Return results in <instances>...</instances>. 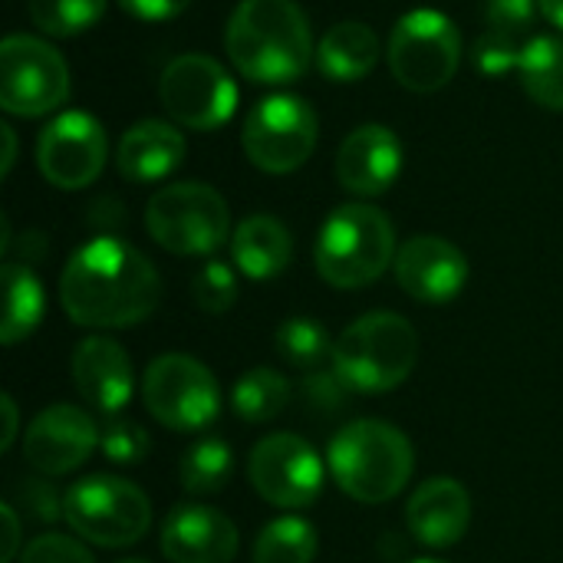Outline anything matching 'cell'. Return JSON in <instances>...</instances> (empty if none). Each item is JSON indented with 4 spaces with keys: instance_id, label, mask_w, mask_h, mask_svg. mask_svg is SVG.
Listing matches in <instances>:
<instances>
[{
    "instance_id": "cb8c5ba5",
    "label": "cell",
    "mask_w": 563,
    "mask_h": 563,
    "mask_svg": "<svg viewBox=\"0 0 563 563\" xmlns=\"http://www.w3.org/2000/svg\"><path fill=\"white\" fill-rule=\"evenodd\" d=\"M379 63V40L360 20L333 23L317 46V66L333 82H356Z\"/></svg>"
},
{
    "instance_id": "9c48e42d",
    "label": "cell",
    "mask_w": 563,
    "mask_h": 563,
    "mask_svg": "<svg viewBox=\"0 0 563 563\" xmlns=\"http://www.w3.org/2000/svg\"><path fill=\"white\" fill-rule=\"evenodd\" d=\"M142 399L148 416L172 432H201L221 416L214 373L185 353H165L148 363Z\"/></svg>"
},
{
    "instance_id": "8fae6325",
    "label": "cell",
    "mask_w": 563,
    "mask_h": 563,
    "mask_svg": "<svg viewBox=\"0 0 563 563\" xmlns=\"http://www.w3.org/2000/svg\"><path fill=\"white\" fill-rule=\"evenodd\" d=\"M69 96L66 59L36 36L13 33L0 43V106L10 115L36 119Z\"/></svg>"
},
{
    "instance_id": "d590c367",
    "label": "cell",
    "mask_w": 563,
    "mask_h": 563,
    "mask_svg": "<svg viewBox=\"0 0 563 563\" xmlns=\"http://www.w3.org/2000/svg\"><path fill=\"white\" fill-rule=\"evenodd\" d=\"M191 0H119V7L125 13H132L135 20L145 23H162V20H175L181 10H188Z\"/></svg>"
},
{
    "instance_id": "ab89813d",
    "label": "cell",
    "mask_w": 563,
    "mask_h": 563,
    "mask_svg": "<svg viewBox=\"0 0 563 563\" xmlns=\"http://www.w3.org/2000/svg\"><path fill=\"white\" fill-rule=\"evenodd\" d=\"M541 3V13L563 30V0H538Z\"/></svg>"
},
{
    "instance_id": "52a82bcc",
    "label": "cell",
    "mask_w": 563,
    "mask_h": 563,
    "mask_svg": "<svg viewBox=\"0 0 563 563\" xmlns=\"http://www.w3.org/2000/svg\"><path fill=\"white\" fill-rule=\"evenodd\" d=\"M63 498L66 525L96 548L119 551L139 544L152 528V505L145 492L119 475H89Z\"/></svg>"
},
{
    "instance_id": "30bf717a",
    "label": "cell",
    "mask_w": 563,
    "mask_h": 563,
    "mask_svg": "<svg viewBox=\"0 0 563 563\" xmlns=\"http://www.w3.org/2000/svg\"><path fill=\"white\" fill-rule=\"evenodd\" d=\"M320 122L307 99L277 92L261 99L241 129L244 155L254 168L267 175H287L297 172L317 148Z\"/></svg>"
},
{
    "instance_id": "603a6c76",
    "label": "cell",
    "mask_w": 563,
    "mask_h": 563,
    "mask_svg": "<svg viewBox=\"0 0 563 563\" xmlns=\"http://www.w3.org/2000/svg\"><path fill=\"white\" fill-rule=\"evenodd\" d=\"M231 257L251 280H274L294 257V238L274 214H251L231 234Z\"/></svg>"
},
{
    "instance_id": "7402d4cb",
    "label": "cell",
    "mask_w": 563,
    "mask_h": 563,
    "mask_svg": "<svg viewBox=\"0 0 563 563\" xmlns=\"http://www.w3.org/2000/svg\"><path fill=\"white\" fill-rule=\"evenodd\" d=\"M534 26V0H488L485 30L475 43V66L485 76H505L518 69L528 33Z\"/></svg>"
},
{
    "instance_id": "7c38bea8",
    "label": "cell",
    "mask_w": 563,
    "mask_h": 563,
    "mask_svg": "<svg viewBox=\"0 0 563 563\" xmlns=\"http://www.w3.org/2000/svg\"><path fill=\"white\" fill-rule=\"evenodd\" d=\"M158 99L175 125L211 132L234 115L238 86L218 59L205 53H185L162 69Z\"/></svg>"
},
{
    "instance_id": "44dd1931",
    "label": "cell",
    "mask_w": 563,
    "mask_h": 563,
    "mask_svg": "<svg viewBox=\"0 0 563 563\" xmlns=\"http://www.w3.org/2000/svg\"><path fill=\"white\" fill-rule=\"evenodd\" d=\"M185 152H188L185 135L172 122L142 119L122 135L119 152H115V165H119L125 181L152 185V181L168 178L185 162Z\"/></svg>"
},
{
    "instance_id": "9a60e30c",
    "label": "cell",
    "mask_w": 563,
    "mask_h": 563,
    "mask_svg": "<svg viewBox=\"0 0 563 563\" xmlns=\"http://www.w3.org/2000/svg\"><path fill=\"white\" fill-rule=\"evenodd\" d=\"M99 429L89 412L69 402L46 406L23 432V459L43 478L76 472L99 449Z\"/></svg>"
},
{
    "instance_id": "f546056e",
    "label": "cell",
    "mask_w": 563,
    "mask_h": 563,
    "mask_svg": "<svg viewBox=\"0 0 563 563\" xmlns=\"http://www.w3.org/2000/svg\"><path fill=\"white\" fill-rule=\"evenodd\" d=\"M30 20L46 36H76L96 26L106 13V0H30Z\"/></svg>"
},
{
    "instance_id": "4316f807",
    "label": "cell",
    "mask_w": 563,
    "mask_h": 563,
    "mask_svg": "<svg viewBox=\"0 0 563 563\" xmlns=\"http://www.w3.org/2000/svg\"><path fill=\"white\" fill-rule=\"evenodd\" d=\"M290 406V379L277 369H247L231 389V409L244 422H271Z\"/></svg>"
},
{
    "instance_id": "5bb4252c",
    "label": "cell",
    "mask_w": 563,
    "mask_h": 563,
    "mask_svg": "<svg viewBox=\"0 0 563 563\" xmlns=\"http://www.w3.org/2000/svg\"><path fill=\"white\" fill-rule=\"evenodd\" d=\"M109 139L96 115L63 112L56 115L36 142V165L43 178L63 191H79L99 178L106 168Z\"/></svg>"
},
{
    "instance_id": "1f68e13d",
    "label": "cell",
    "mask_w": 563,
    "mask_h": 563,
    "mask_svg": "<svg viewBox=\"0 0 563 563\" xmlns=\"http://www.w3.org/2000/svg\"><path fill=\"white\" fill-rule=\"evenodd\" d=\"M238 277L224 261H208L191 280V297L205 313H228L238 303Z\"/></svg>"
},
{
    "instance_id": "7a4b0ae2",
    "label": "cell",
    "mask_w": 563,
    "mask_h": 563,
    "mask_svg": "<svg viewBox=\"0 0 563 563\" xmlns=\"http://www.w3.org/2000/svg\"><path fill=\"white\" fill-rule=\"evenodd\" d=\"M224 46L251 82H294L313 63V33L297 0H241L228 20Z\"/></svg>"
},
{
    "instance_id": "8992f818",
    "label": "cell",
    "mask_w": 563,
    "mask_h": 563,
    "mask_svg": "<svg viewBox=\"0 0 563 563\" xmlns=\"http://www.w3.org/2000/svg\"><path fill=\"white\" fill-rule=\"evenodd\" d=\"M145 228L158 247L178 257H208L231 234L228 201L201 181H172L148 198Z\"/></svg>"
},
{
    "instance_id": "f35d334b",
    "label": "cell",
    "mask_w": 563,
    "mask_h": 563,
    "mask_svg": "<svg viewBox=\"0 0 563 563\" xmlns=\"http://www.w3.org/2000/svg\"><path fill=\"white\" fill-rule=\"evenodd\" d=\"M0 135H3V165H0V172L10 175L13 158H16V135H13V125H0Z\"/></svg>"
},
{
    "instance_id": "8d00e7d4",
    "label": "cell",
    "mask_w": 563,
    "mask_h": 563,
    "mask_svg": "<svg viewBox=\"0 0 563 563\" xmlns=\"http://www.w3.org/2000/svg\"><path fill=\"white\" fill-rule=\"evenodd\" d=\"M0 518H3V525H7V538H3V554H0V561L10 563L16 558V548H20V521H16V508L13 505H3L0 508Z\"/></svg>"
},
{
    "instance_id": "484cf974",
    "label": "cell",
    "mask_w": 563,
    "mask_h": 563,
    "mask_svg": "<svg viewBox=\"0 0 563 563\" xmlns=\"http://www.w3.org/2000/svg\"><path fill=\"white\" fill-rule=\"evenodd\" d=\"M518 76L525 92L538 106L563 112V36H531V43L521 53Z\"/></svg>"
},
{
    "instance_id": "5b68a950",
    "label": "cell",
    "mask_w": 563,
    "mask_h": 563,
    "mask_svg": "<svg viewBox=\"0 0 563 563\" xmlns=\"http://www.w3.org/2000/svg\"><path fill=\"white\" fill-rule=\"evenodd\" d=\"M396 228L386 211L350 201L340 205L320 228L313 261L317 274L336 290H360L376 284L396 264Z\"/></svg>"
},
{
    "instance_id": "ba28073f",
    "label": "cell",
    "mask_w": 563,
    "mask_h": 563,
    "mask_svg": "<svg viewBox=\"0 0 563 563\" xmlns=\"http://www.w3.org/2000/svg\"><path fill=\"white\" fill-rule=\"evenodd\" d=\"M389 69L412 92H435L452 82L462 63V33L442 10H409L389 33Z\"/></svg>"
},
{
    "instance_id": "d6a6232c",
    "label": "cell",
    "mask_w": 563,
    "mask_h": 563,
    "mask_svg": "<svg viewBox=\"0 0 563 563\" xmlns=\"http://www.w3.org/2000/svg\"><path fill=\"white\" fill-rule=\"evenodd\" d=\"M99 449L112 465H139V462H145L152 442H148V432L139 422L119 419V422H109L102 429Z\"/></svg>"
},
{
    "instance_id": "6da1fadb",
    "label": "cell",
    "mask_w": 563,
    "mask_h": 563,
    "mask_svg": "<svg viewBox=\"0 0 563 563\" xmlns=\"http://www.w3.org/2000/svg\"><path fill=\"white\" fill-rule=\"evenodd\" d=\"M158 300V271L119 238H96L76 247L59 277V303L79 327H132L148 320Z\"/></svg>"
},
{
    "instance_id": "4fadbf2b",
    "label": "cell",
    "mask_w": 563,
    "mask_h": 563,
    "mask_svg": "<svg viewBox=\"0 0 563 563\" xmlns=\"http://www.w3.org/2000/svg\"><path fill=\"white\" fill-rule=\"evenodd\" d=\"M247 478L254 492L284 511L310 508L323 495V459L317 449L290 432L264 435L247 459Z\"/></svg>"
},
{
    "instance_id": "3957f363",
    "label": "cell",
    "mask_w": 563,
    "mask_h": 563,
    "mask_svg": "<svg viewBox=\"0 0 563 563\" xmlns=\"http://www.w3.org/2000/svg\"><path fill=\"white\" fill-rule=\"evenodd\" d=\"M327 465L343 495L363 505H386L409 485L416 452L402 429L383 419H356L333 435Z\"/></svg>"
},
{
    "instance_id": "83f0119b",
    "label": "cell",
    "mask_w": 563,
    "mask_h": 563,
    "mask_svg": "<svg viewBox=\"0 0 563 563\" xmlns=\"http://www.w3.org/2000/svg\"><path fill=\"white\" fill-rule=\"evenodd\" d=\"M234 472V455H231V445L218 435H208V439H198L181 465H178V478H181V488L195 498H208V495H218L228 478Z\"/></svg>"
},
{
    "instance_id": "60d3db41",
    "label": "cell",
    "mask_w": 563,
    "mask_h": 563,
    "mask_svg": "<svg viewBox=\"0 0 563 563\" xmlns=\"http://www.w3.org/2000/svg\"><path fill=\"white\" fill-rule=\"evenodd\" d=\"M115 563H148V561H142V558H122V561H115Z\"/></svg>"
},
{
    "instance_id": "74e56055",
    "label": "cell",
    "mask_w": 563,
    "mask_h": 563,
    "mask_svg": "<svg viewBox=\"0 0 563 563\" xmlns=\"http://www.w3.org/2000/svg\"><path fill=\"white\" fill-rule=\"evenodd\" d=\"M0 409H3V419H7V426H3V439H0V449H3V452H10V445H13V439H16V402H13L10 396H3V399H0Z\"/></svg>"
},
{
    "instance_id": "d6986e66",
    "label": "cell",
    "mask_w": 563,
    "mask_h": 563,
    "mask_svg": "<svg viewBox=\"0 0 563 563\" xmlns=\"http://www.w3.org/2000/svg\"><path fill=\"white\" fill-rule=\"evenodd\" d=\"M73 383L86 399V406L115 416L132 399L135 369L122 343L109 336H86L73 350Z\"/></svg>"
},
{
    "instance_id": "2e32d148",
    "label": "cell",
    "mask_w": 563,
    "mask_h": 563,
    "mask_svg": "<svg viewBox=\"0 0 563 563\" xmlns=\"http://www.w3.org/2000/svg\"><path fill=\"white\" fill-rule=\"evenodd\" d=\"M396 280L412 300L442 307V303H452L465 290L468 261L452 241L435 238V234H419L399 247Z\"/></svg>"
},
{
    "instance_id": "e575fe53",
    "label": "cell",
    "mask_w": 563,
    "mask_h": 563,
    "mask_svg": "<svg viewBox=\"0 0 563 563\" xmlns=\"http://www.w3.org/2000/svg\"><path fill=\"white\" fill-rule=\"evenodd\" d=\"M20 563H96V558L66 534H43L23 548Z\"/></svg>"
},
{
    "instance_id": "f1b7e54d",
    "label": "cell",
    "mask_w": 563,
    "mask_h": 563,
    "mask_svg": "<svg viewBox=\"0 0 563 563\" xmlns=\"http://www.w3.org/2000/svg\"><path fill=\"white\" fill-rule=\"evenodd\" d=\"M317 548V528L307 518L287 515L261 528L254 541V563H313Z\"/></svg>"
},
{
    "instance_id": "277c9868",
    "label": "cell",
    "mask_w": 563,
    "mask_h": 563,
    "mask_svg": "<svg viewBox=\"0 0 563 563\" xmlns=\"http://www.w3.org/2000/svg\"><path fill=\"white\" fill-rule=\"evenodd\" d=\"M419 363L416 327L389 310L353 320L333 343V373L346 393L383 396L399 389Z\"/></svg>"
},
{
    "instance_id": "ac0fdd59",
    "label": "cell",
    "mask_w": 563,
    "mask_h": 563,
    "mask_svg": "<svg viewBox=\"0 0 563 563\" xmlns=\"http://www.w3.org/2000/svg\"><path fill=\"white\" fill-rule=\"evenodd\" d=\"M238 548L234 521L205 505H178L162 525V554L168 563H231Z\"/></svg>"
},
{
    "instance_id": "ffe728a7",
    "label": "cell",
    "mask_w": 563,
    "mask_h": 563,
    "mask_svg": "<svg viewBox=\"0 0 563 563\" xmlns=\"http://www.w3.org/2000/svg\"><path fill=\"white\" fill-rule=\"evenodd\" d=\"M406 525L422 548H455L472 525V495L455 478H429L412 492L406 505Z\"/></svg>"
},
{
    "instance_id": "836d02e7",
    "label": "cell",
    "mask_w": 563,
    "mask_h": 563,
    "mask_svg": "<svg viewBox=\"0 0 563 563\" xmlns=\"http://www.w3.org/2000/svg\"><path fill=\"white\" fill-rule=\"evenodd\" d=\"M13 508L23 511L26 518L40 521V525H53L63 518L66 498H59V492L46 478H26L13 492Z\"/></svg>"
},
{
    "instance_id": "b9f144b4",
    "label": "cell",
    "mask_w": 563,
    "mask_h": 563,
    "mask_svg": "<svg viewBox=\"0 0 563 563\" xmlns=\"http://www.w3.org/2000/svg\"><path fill=\"white\" fill-rule=\"evenodd\" d=\"M412 563H445V561H435V558H422V561H412Z\"/></svg>"
},
{
    "instance_id": "e0dca14e",
    "label": "cell",
    "mask_w": 563,
    "mask_h": 563,
    "mask_svg": "<svg viewBox=\"0 0 563 563\" xmlns=\"http://www.w3.org/2000/svg\"><path fill=\"white\" fill-rule=\"evenodd\" d=\"M402 172V142L393 129L369 122L353 129L336 152V181L360 198L386 195Z\"/></svg>"
},
{
    "instance_id": "d4e9b609",
    "label": "cell",
    "mask_w": 563,
    "mask_h": 563,
    "mask_svg": "<svg viewBox=\"0 0 563 563\" xmlns=\"http://www.w3.org/2000/svg\"><path fill=\"white\" fill-rule=\"evenodd\" d=\"M3 320H0V340L3 346H16L26 340L43 313H46V294L36 280V274L26 264H3Z\"/></svg>"
},
{
    "instance_id": "4dcf8cb0",
    "label": "cell",
    "mask_w": 563,
    "mask_h": 563,
    "mask_svg": "<svg viewBox=\"0 0 563 563\" xmlns=\"http://www.w3.org/2000/svg\"><path fill=\"white\" fill-rule=\"evenodd\" d=\"M277 353L300 366V369H313L327 360H333V343L327 336V327L320 320H310V317H290L277 327Z\"/></svg>"
}]
</instances>
